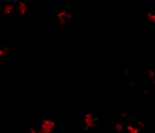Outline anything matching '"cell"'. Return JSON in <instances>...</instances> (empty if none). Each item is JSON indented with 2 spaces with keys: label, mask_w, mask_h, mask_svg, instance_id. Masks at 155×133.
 <instances>
[{
  "label": "cell",
  "mask_w": 155,
  "mask_h": 133,
  "mask_svg": "<svg viewBox=\"0 0 155 133\" xmlns=\"http://www.w3.org/2000/svg\"><path fill=\"white\" fill-rule=\"evenodd\" d=\"M57 126V121L55 120L43 118L40 124L39 130L43 133H53Z\"/></svg>",
  "instance_id": "1"
},
{
  "label": "cell",
  "mask_w": 155,
  "mask_h": 133,
  "mask_svg": "<svg viewBox=\"0 0 155 133\" xmlns=\"http://www.w3.org/2000/svg\"><path fill=\"white\" fill-rule=\"evenodd\" d=\"M84 128L86 130L94 128L98 122L97 115L91 113H86L84 115Z\"/></svg>",
  "instance_id": "2"
},
{
  "label": "cell",
  "mask_w": 155,
  "mask_h": 133,
  "mask_svg": "<svg viewBox=\"0 0 155 133\" xmlns=\"http://www.w3.org/2000/svg\"><path fill=\"white\" fill-rule=\"evenodd\" d=\"M16 8L21 16H26L29 14V5L27 2L18 1L16 4Z\"/></svg>",
  "instance_id": "3"
},
{
  "label": "cell",
  "mask_w": 155,
  "mask_h": 133,
  "mask_svg": "<svg viewBox=\"0 0 155 133\" xmlns=\"http://www.w3.org/2000/svg\"><path fill=\"white\" fill-rule=\"evenodd\" d=\"M15 10V7L11 4H7V5H4L3 7V13L4 16H11L14 13V11Z\"/></svg>",
  "instance_id": "4"
},
{
  "label": "cell",
  "mask_w": 155,
  "mask_h": 133,
  "mask_svg": "<svg viewBox=\"0 0 155 133\" xmlns=\"http://www.w3.org/2000/svg\"><path fill=\"white\" fill-rule=\"evenodd\" d=\"M127 131L128 133H141L140 128L137 126H135L132 124H128L127 125Z\"/></svg>",
  "instance_id": "5"
},
{
  "label": "cell",
  "mask_w": 155,
  "mask_h": 133,
  "mask_svg": "<svg viewBox=\"0 0 155 133\" xmlns=\"http://www.w3.org/2000/svg\"><path fill=\"white\" fill-rule=\"evenodd\" d=\"M145 20L147 21L150 23H154L155 22V14L153 11H148L146 14L145 16Z\"/></svg>",
  "instance_id": "6"
},
{
  "label": "cell",
  "mask_w": 155,
  "mask_h": 133,
  "mask_svg": "<svg viewBox=\"0 0 155 133\" xmlns=\"http://www.w3.org/2000/svg\"><path fill=\"white\" fill-rule=\"evenodd\" d=\"M66 14H67V11H58L56 12L55 14V19L58 21H61L62 19H64L65 18V16H66Z\"/></svg>",
  "instance_id": "7"
},
{
  "label": "cell",
  "mask_w": 155,
  "mask_h": 133,
  "mask_svg": "<svg viewBox=\"0 0 155 133\" xmlns=\"http://www.w3.org/2000/svg\"><path fill=\"white\" fill-rule=\"evenodd\" d=\"M114 129L116 130L117 133H120L125 130L124 125L121 122H116L114 123Z\"/></svg>",
  "instance_id": "8"
},
{
  "label": "cell",
  "mask_w": 155,
  "mask_h": 133,
  "mask_svg": "<svg viewBox=\"0 0 155 133\" xmlns=\"http://www.w3.org/2000/svg\"><path fill=\"white\" fill-rule=\"evenodd\" d=\"M146 74L149 78L151 79L152 82H153V84H154V71L152 69H148L146 70Z\"/></svg>",
  "instance_id": "9"
},
{
  "label": "cell",
  "mask_w": 155,
  "mask_h": 133,
  "mask_svg": "<svg viewBox=\"0 0 155 133\" xmlns=\"http://www.w3.org/2000/svg\"><path fill=\"white\" fill-rule=\"evenodd\" d=\"M7 50H8V47H5V46L0 47V60H1L2 58L6 55Z\"/></svg>",
  "instance_id": "10"
},
{
  "label": "cell",
  "mask_w": 155,
  "mask_h": 133,
  "mask_svg": "<svg viewBox=\"0 0 155 133\" xmlns=\"http://www.w3.org/2000/svg\"><path fill=\"white\" fill-rule=\"evenodd\" d=\"M38 130L37 128H33V127H31L28 130L29 133H38Z\"/></svg>",
  "instance_id": "11"
},
{
  "label": "cell",
  "mask_w": 155,
  "mask_h": 133,
  "mask_svg": "<svg viewBox=\"0 0 155 133\" xmlns=\"http://www.w3.org/2000/svg\"><path fill=\"white\" fill-rule=\"evenodd\" d=\"M144 126H145V123H144V122H142V121H138V122H137V127L139 128H144Z\"/></svg>",
  "instance_id": "12"
},
{
  "label": "cell",
  "mask_w": 155,
  "mask_h": 133,
  "mask_svg": "<svg viewBox=\"0 0 155 133\" xmlns=\"http://www.w3.org/2000/svg\"><path fill=\"white\" fill-rule=\"evenodd\" d=\"M71 133H76V132H72Z\"/></svg>",
  "instance_id": "13"
}]
</instances>
